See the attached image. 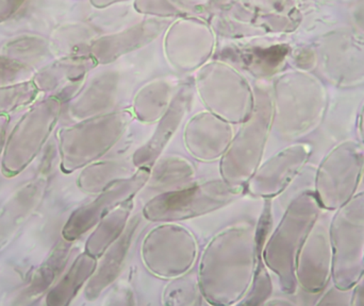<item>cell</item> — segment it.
<instances>
[{"label": "cell", "instance_id": "cell-1", "mask_svg": "<svg viewBox=\"0 0 364 306\" xmlns=\"http://www.w3.org/2000/svg\"><path fill=\"white\" fill-rule=\"evenodd\" d=\"M333 269L336 288H354L364 271V192L339 207L331 226Z\"/></svg>", "mask_w": 364, "mask_h": 306}, {"label": "cell", "instance_id": "cell-2", "mask_svg": "<svg viewBox=\"0 0 364 306\" xmlns=\"http://www.w3.org/2000/svg\"><path fill=\"white\" fill-rule=\"evenodd\" d=\"M61 104L49 97L34 104L15 126L2 151V173L13 177L23 170L40 153L57 124Z\"/></svg>", "mask_w": 364, "mask_h": 306}, {"label": "cell", "instance_id": "cell-3", "mask_svg": "<svg viewBox=\"0 0 364 306\" xmlns=\"http://www.w3.org/2000/svg\"><path fill=\"white\" fill-rule=\"evenodd\" d=\"M364 168V148L356 142L336 147L323 160L316 177L318 202L329 209L346 204L354 197Z\"/></svg>", "mask_w": 364, "mask_h": 306}, {"label": "cell", "instance_id": "cell-4", "mask_svg": "<svg viewBox=\"0 0 364 306\" xmlns=\"http://www.w3.org/2000/svg\"><path fill=\"white\" fill-rule=\"evenodd\" d=\"M320 207V202L314 195H301L291 205L278 229L277 235L274 237L273 247L277 248V264L275 266L288 292L294 290L297 258L314 229Z\"/></svg>", "mask_w": 364, "mask_h": 306}, {"label": "cell", "instance_id": "cell-5", "mask_svg": "<svg viewBox=\"0 0 364 306\" xmlns=\"http://www.w3.org/2000/svg\"><path fill=\"white\" fill-rule=\"evenodd\" d=\"M316 55L331 82L346 87L364 82V34L358 30H335L320 36Z\"/></svg>", "mask_w": 364, "mask_h": 306}, {"label": "cell", "instance_id": "cell-6", "mask_svg": "<svg viewBox=\"0 0 364 306\" xmlns=\"http://www.w3.org/2000/svg\"><path fill=\"white\" fill-rule=\"evenodd\" d=\"M235 192L224 184H205L175 194L164 195L149 207L157 219H181L216 209L230 201Z\"/></svg>", "mask_w": 364, "mask_h": 306}, {"label": "cell", "instance_id": "cell-7", "mask_svg": "<svg viewBox=\"0 0 364 306\" xmlns=\"http://www.w3.org/2000/svg\"><path fill=\"white\" fill-rule=\"evenodd\" d=\"M333 269L331 241L323 226L312 229L296 262V275L306 290L321 292L326 286Z\"/></svg>", "mask_w": 364, "mask_h": 306}, {"label": "cell", "instance_id": "cell-8", "mask_svg": "<svg viewBox=\"0 0 364 306\" xmlns=\"http://www.w3.org/2000/svg\"><path fill=\"white\" fill-rule=\"evenodd\" d=\"M147 177L149 173L146 169H144L136 173L132 179L113 184L94 202L75 212L63 230V236L66 241H72L87 232L111 207H115L117 203L126 200L134 192H138L146 181Z\"/></svg>", "mask_w": 364, "mask_h": 306}, {"label": "cell", "instance_id": "cell-9", "mask_svg": "<svg viewBox=\"0 0 364 306\" xmlns=\"http://www.w3.org/2000/svg\"><path fill=\"white\" fill-rule=\"evenodd\" d=\"M46 180H34L13 192L0 207V251L11 243L42 202Z\"/></svg>", "mask_w": 364, "mask_h": 306}, {"label": "cell", "instance_id": "cell-10", "mask_svg": "<svg viewBox=\"0 0 364 306\" xmlns=\"http://www.w3.org/2000/svg\"><path fill=\"white\" fill-rule=\"evenodd\" d=\"M70 254V246L66 243L58 244L49 258L38 267V271L32 275L31 281L19 297L18 305H27L38 300L51 284L59 277L65 267Z\"/></svg>", "mask_w": 364, "mask_h": 306}, {"label": "cell", "instance_id": "cell-11", "mask_svg": "<svg viewBox=\"0 0 364 306\" xmlns=\"http://www.w3.org/2000/svg\"><path fill=\"white\" fill-rule=\"evenodd\" d=\"M94 262L89 256H81L73 265L65 277L57 284L47 296V305L51 306L68 305L85 283V279L91 275Z\"/></svg>", "mask_w": 364, "mask_h": 306}, {"label": "cell", "instance_id": "cell-12", "mask_svg": "<svg viewBox=\"0 0 364 306\" xmlns=\"http://www.w3.org/2000/svg\"><path fill=\"white\" fill-rule=\"evenodd\" d=\"M40 93L33 80L0 87V117L32 104Z\"/></svg>", "mask_w": 364, "mask_h": 306}, {"label": "cell", "instance_id": "cell-13", "mask_svg": "<svg viewBox=\"0 0 364 306\" xmlns=\"http://www.w3.org/2000/svg\"><path fill=\"white\" fill-rule=\"evenodd\" d=\"M132 230H134V228H130L129 230L127 231L125 236L119 241L117 247L113 250V254H111V256L109 254V256H107L106 261H105L102 268H100V273L96 275L90 288H87V290H90V292L100 290V288H102L105 284L107 285V284L110 282V273H115V271H117L113 268V265H114L115 268H117V266H119V263H121L122 256H124L126 249H127L128 241H129L130 234H132Z\"/></svg>", "mask_w": 364, "mask_h": 306}, {"label": "cell", "instance_id": "cell-14", "mask_svg": "<svg viewBox=\"0 0 364 306\" xmlns=\"http://www.w3.org/2000/svg\"><path fill=\"white\" fill-rule=\"evenodd\" d=\"M45 47V42L42 38H23L21 40L9 43L6 46V55L14 58L17 55H33L40 53Z\"/></svg>", "mask_w": 364, "mask_h": 306}, {"label": "cell", "instance_id": "cell-15", "mask_svg": "<svg viewBox=\"0 0 364 306\" xmlns=\"http://www.w3.org/2000/svg\"><path fill=\"white\" fill-rule=\"evenodd\" d=\"M26 65L19 60L0 55V87L13 82L25 72Z\"/></svg>", "mask_w": 364, "mask_h": 306}, {"label": "cell", "instance_id": "cell-16", "mask_svg": "<svg viewBox=\"0 0 364 306\" xmlns=\"http://www.w3.org/2000/svg\"><path fill=\"white\" fill-rule=\"evenodd\" d=\"M27 0H0V23L14 16Z\"/></svg>", "mask_w": 364, "mask_h": 306}, {"label": "cell", "instance_id": "cell-17", "mask_svg": "<svg viewBox=\"0 0 364 306\" xmlns=\"http://www.w3.org/2000/svg\"><path fill=\"white\" fill-rule=\"evenodd\" d=\"M352 19L357 30L364 34V0H357L352 9Z\"/></svg>", "mask_w": 364, "mask_h": 306}, {"label": "cell", "instance_id": "cell-18", "mask_svg": "<svg viewBox=\"0 0 364 306\" xmlns=\"http://www.w3.org/2000/svg\"><path fill=\"white\" fill-rule=\"evenodd\" d=\"M352 305H364V271L358 282L355 284L354 295H353Z\"/></svg>", "mask_w": 364, "mask_h": 306}, {"label": "cell", "instance_id": "cell-19", "mask_svg": "<svg viewBox=\"0 0 364 306\" xmlns=\"http://www.w3.org/2000/svg\"><path fill=\"white\" fill-rule=\"evenodd\" d=\"M9 126V119L6 116L0 117V155H2L4 144L6 140V128Z\"/></svg>", "mask_w": 364, "mask_h": 306}, {"label": "cell", "instance_id": "cell-20", "mask_svg": "<svg viewBox=\"0 0 364 306\" xmlns=\"http://www.w3.org/2000/svg\"><path fill=\"white\" fill-rule=\"evenodd\" d=\"M359 130H360L361 136H363V140L364 143V106L363 108V111H361L360 115V124H359Z\"/></svg>", "mask_w": 364, "mask_h": 306}]
</instances>
